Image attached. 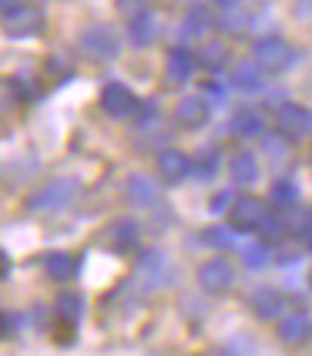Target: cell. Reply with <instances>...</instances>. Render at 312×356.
<instances>
[{
	"label": "cell",
	"instance_id": "cell-14",
	"mask_svg": "<svg viewBox=\"0 0 312 356\" xmlns=\"http://www.w3.org/2000/svg\"><path fill=\"white\" fill-rule=\"evenodd\" d=\"M175 121L181 128H202L208 121V101L202 95H185L175 104Z\"/></svg>",
	"mask_w": 312,
	"mask_h": 356
},
{
	"label": "cell",
	"instance_id": "cell-35",
	"mask_svg": "<svg viewBox=\"0 0 312 356\" xmlns=\"http://www.w3.org/2000/svg\"><path fill=\"white\" fill-rule=\"evenodd\" d=\"M7 273H10V259H7V252L0 249V279H7Z\"/></svg>",
	"mask_w": 312,
	"mask_h": 356
},
{
	"label": "cell",
	"instance_id": "cell-5",
	"mask_svg": "<svg viewBox=\"0 0 312 356\" xmlns=\"http://www.w3.org/2000/svg\"><path fill=\"white\" fill-rule=\"evenodd\" d=\"M269 216V205L255 195H238L229 205V229L232 232H258L262 218Z\"/></svg>",
	"mask_w": 312,
	"mask_h": 356
},
{
	"label": "cell",
	"instance_id": "cell-13",
	"mask_svg": "<svg viewBox=\"0 0 312 356\" xmlns=\"http://www.w3.org/2000/svg\"><path fill=\"white\" fill-rule=\"evenodd\" d=\"M195 67H198V60L188 47H172L165 54V78L172 81V84H185V81L195 74Z\"/></svg>",
	"mask_w": 312,
	"mask_h": 356
},
{
	"label": "cell",
	"instance_id": "cell-29",
	"mask_svg": "<svg viewBox=\"0 0 312 356\" xmlns=\"http://www.w3.org/2000/svg\"><path fill=\"white\" fill-rule=\"evenodd\" d=\"M258 232L269 238V242H279V238L286 236V222H282L279 216H265L262 218V225H258Z\"/></svg>",
	"mask_w": 312,
	"mask_h": 356
},
{
	"label": "cell",
	"instance_id": "cell-23",
	"mask_svg": "<svg viewBox=\"0 0 312 356\" xmlns=\"http://www.w3.org/2000/svg\"><path fill=\"white\" fill-rule=\"evenodd\" d=\"M269 198H272V205L279 212L299 209V188H295V181H289V178H279L272 185V192H269Z\"/></svg>",
	"mask_w": 312,
	"mask_h": 356
},
{
	"label": "cell",
	"instance_id": "cell-30",
	"mask_svg": "<svg viewBox=\"0 0 312 356\" xmlns=\"http://www.w3.org/2000/svg\"><path fill=\"white\" fill-rule=\"evenodd\" d=\"M242 259H245V266L258 269V266H265V262H269V252H265V245H249V249L242 252Z\"/></svg>",
	"mask_w": 312,
	"mask_h": 356
},
{
	"label": "cell",
	"instance_id": "cell-21",
	"mask_svg": "<svg viewBox=\"0 0 312 356\" xmlns=\"http://www.w3.org/2000/svg\"><path fill=\"white\" fill-rule=\"evenodd\" d=\"M24 104V88L14 78H0V118L17 115V108Z\"/></svg>",
	"mask_w": 312,
	"mask_h": 356
},
{
	"label": "cell",
	"instance_id": "cell-25",
	"mask_svg": "<svg viewBox=\"0 0 312 356\" xmlns=\"http://www.w3.org/2000/svg\"><path fill=\"white\" fill-rule=\"evenodd\" d=\"M58 316L67 330L78 326V319H81V296L78 293H64V296L58 299Z\"/></svg>",
	"mask_w": 312,
	"mask_h": 356
},
{
	"label": "cell",
	"instance_id": "cell-9",
	"mask_svg": "<svg viewBox=\"0 0 312 356\" xmlns=\"http://www.w3.org/2000/svg\"><path fill=\"white\" fill-rule=\"evenodd\" d=\"M3 20V31H7V38L14 40H24V38H34V34H40V27H44V14H40V7H34V3H20L14 14H7Z\"/></svg>",
	"mask_w": 312,
	"mask_h": 356
},
{
	"label": "cell",
	"instance_id": "cell-8",
	"mask_svg": "<svg viewBox=\"0 0 312 356\" xmlns=\"http://www.w3.org/2000/svg\"><path fill=\"white\" fill-rule=\"evenodd\" d=\"M195 279L208 296H225V293L235 286V269L225 262V259H208V262L198 266Z\"/></svg>",
	"mask_w": 312,
	"mask_h": 356
},
{
	"label": "cell",
	"instance_id": "cell-18",
	"mask_svg": "<svg viewBox=\"0 0 312 356\" xmlns=\"http://www.w3.org/2000/svg\"><path fill=\"white\" fill-rule=\"evenodd\" d=\"M229 172H232L235 185H252V181H258V159L252 152H238L229 161Z\"/></svg>",
	"mask_w": 312,
	"mask_h": 356
},
{
	"label": "cell",
	"instance_id": "cell-24",
	"mask_svg": "<svg viewBox=\"0 0 312 356\" xmlns=\"http://www.w3.org/2000/svg\"><path fill=\"white\" fill-rule=\"evenodd\" d=\"M262 128H265V121L258 111H238L232 118V131L238 138H255V135H262Z\"/></svg>",
	"mask_w": 312,
	"mask_h": 356
},
{
	"label": "cell",
	"instance_id": "cell-28",
	"mask_svg": "<svg viewBox=\"0 0 312 356\" xmlns=\"http://www.w3.org/2000/svg\"><path fill=\"white\" fill-rule=\"evenodd\" d=\"M245 27H249L245 10H238V7H225L222 10V31H245Z\"/></svg>",
	"mask_w": 312,
	"mask_h": 356
},
{
	"label": "cell",
	"instance_id": "cell-22",
	"mask_svg": "<svg viewBox=\"0 0 312 356\" xmlns=\"http://www.w3.org/2000/svg\"><path fill=\"white\" fill-rule=\"evenodd\" d=\"M195 60L202 64V67H212V71H218L222 64H229V44H225V40L208 38L205 44H202V51L195 54Z\"/></svg>",
	"mask_w": 312,
	"mask_h": 356
},
{
	"label": "cell",
	"instance_id": "cell-27",
	"mask_svg": "<svg viewBox=\"0 0 312 356\" xmlns=\"http://www.w3.org/2000/svg\"><path fill=\"white\" fill-rule=\"evenodd\" d=\"M115 10L124 20H135V17H141V14L151 10V0H115Z\"/></svg>",
	"mask_w": 312,
	"mask_h": 356
},
{
	"label": "cell",
	"instance_id": "cell-32",
	"mask_svg": "<svg viewBox=\"0 0 312 356\" xmlns=\"http://www.w3.org/2000/svg\"><path fill=\"white\" fill-rule=\"evenodd\" d=\"M229 205H232V192H229V188L212 198V212H229Z\"/></svg>",
	"mask_w": 312,
	"mask_h": 356
},
{
	"label": "cell",
	"instance_id": "cell-33",
	"mask_svg": "<svg viewBox=\"0 0 312 356\" xmlns=\"http://www.w3.org/2000/svg\"><path fill=\"white\" fill-rule=\"evenodd\" d=\"M202 91H205L208 98H215V101H222V98H225V91H222V84H215V81H205V84H202Z\"/></svg>",
	"mask_w": 312,
	"mask_h": 356
},
{
	"label": "cell",
	"instance_id": "cell-38",
	"mask_svg": "<svg viewBox=\"0 0 312 356\" xmlns=\"http://www.w3.org/2000/svg\"><path fill=\"white\" fill-rule=\"evenodd\" d=\"M309 289H312V273H309Z\"/></svg>",
	"mask_w": 312,
	"mask_h": 356
},
{
	"label": "cell",
	"instance_id": "cell-16",
	"mask_svg": "<svg viewBox=\"0 0 312 356\" xmlns=\"http://www.w3.org/2000/svg\"><path fill=\"white\" fill-rule=\"evenodd\" d=\"M232 84H235V91L258 95V91H265V71L258 64H238L232 71Z\"/></svg>",
	"mask_w": 312,
	"mask_h": 356
},
{
	"label": "cell",
	"instance_id": "cell-31",
	"mask_svg": "<svg viewBox=\"0 0 312 356\" xmlns=\"http://www.w3.org/2000/svg\"><path fill=\"white\" fill-rule=\"evenodd\" d=\"M293 17L299 20V24L312 27V0H295L293 3Z\"/></svg>",
	"mask_w": 312,
	"mask_h": 356
},
{
	"label": "cell",
	"instance_id": "cell-17",
	"mask_svg": "<svg viewBox=\"0 0 312 356\" xmlns=\"http://www.w3.org/2000/svg\"><path fill=\"white\" fill-rule=\"evenodd\" d=\"M44 273H47V279H54V282H67V279H74V273H78V259L71 256V252H47V259H44Z\"/></svg>",
	"mask_w": 312,
	"mask_h": 356
},
{
	"label": "cell",
	"instance_id": "cell-34",
	"mask_svg": "<svg viewBox=\"0 0 312 356\" xmlns=\"http://www.w3.org/2000/svg\"><path fill=\"white\" fill-rule=\"evenodd\" d=\"M24 0H0V17H7V14H14Z\"/></svg>",
	"mask_w": 312,
	"mask_h": 356
},
{
	"label": "cell",
	"instance_id": "cell-10",
	"mask_svg": "<svg viewBox=\"0 0 312 356\" xmlns=\"http://www.w3.org/2000/svg\"><path fill=\"white\" fill-rule=\"evenodd\" d=\"M249 306H252V313L258 319H279L286 316V309H289V299L282 296L279 289H272V286H262V289H255L252 296H249Z\"/></svg>",
	"mask_w": 312,
	"mask_h": 356
},
{
	"label": "cell",
	"instance_id": "cell-6",
	"mask_svg": "<svg viewBox=\"0 0 312 356\" xmlns=\"http://www.w3.org/2000/svg\"><path fill=\"white\" fill-rule=\"evenodd\" d=\"M275 128H279V135H282L286 141L302 138V135H309L312 131V111L306 108V104L286 101V104L275 108Z\"/></svg>",
	"mask_w": 312,
	"mask_h": 356
},
{
	"label": "cell",
	"instance_id": "cell-11",
	"mask_svg": "<svg viewBox=\"0 0 312 356\" xmlns=\"http://www.w3.org/2000/svg\"><path fill=\"white\" fill-rule=\"evenodd\" d=\"M158 175H161L165 185H181L185 178L192 175V159L185 152H178V148H165L158 155Z\"/></svg>",
	"mask_w": 312,
	"mask_h": 356
},
{
	"label": "cell",
	"instance_id": "cell-3",
	"mask_svg": "<svg viewBox=\"0 0 312 356\" xmlns=\"http://www.w3.org/2000/svg\"><path fill=\"white\" fill-rule=\"evenodd\" d=\"M138 108H141V101H138V95L128 88V84H121V81H108V84L101 88V111H104L108 118L135 121Z\"/></svg>",
	"mask_w": 312,
	"mask_h": 356
},
{
	"label": "cell",
	"instance_id": "cell-20",
	"mask_svg": "<svg viewBox=\"0 0 312 356\" xmlns=\"http://www.w3.org/2000/svg\"><path fill=\"white\" fill-rule=\"evenodd\" d=\"M208 31H212V14H208L205 3H195V7L185 14L181 34H185V38H208Z\"/></svg>",
	"mask_w": 312,
	"mask_h": 356
},
{
	"label": "cell",
	"instance_id": "cell-15",
	"mask_svg": "<svg viewBox=\"0 0 312 356\" xmlns=\"http://www.w3.org/2000/svg\"><path fill=\"white\" fill-rule=\"evenodd\" d=\"M124 195H128V202L131 205H138V209H151L158 202V188L151 178L145 175H131L128 178V185H124Z\"/></svg>",
	"mask_w": 312,
	"mask_h": 356
},
{
	"label": "cell",
	"instance_id": "cell-37",
	"mask_svg": "<svg viewBox=\"0 0 312 356\" xmlns=\"http://www.w3.org/2000/svg\"><path fill=\"white\" fill-rule=\"evenodd\" d=\"M255 3H269V0H255Z\"/></svg>",
	"mask_w": 312,
	"mask_h": 356
},
{
	"label": "cell",
	"instance_id": "cell-36",
	"mask_svg": "<svg viewBox=\"0 0 312 356\" xmlns=\"http://www.w3.org/2000/svg\"><path fill=\"white\" fill-rule=\"evenodd\" d=\"M215 7H222V10H225V7H235V3H238V0H212Z\"/></svg>",
	"mask_w": 312,
	"mask_h": 356
},
{
	"label": "cell",
	"instance_id": "cell-26",
	"mask_svg": "<svg viewBox=\"0 0 312 356\" xmlns=\"http://www.w3.org/2000/svg\"><path fill=\"white\" fill-rule=\"evenodd\" d=\"M218 161H222L218 148H205L198 159H192V172H195L198 178H212L215 172H218Z\"/></svg>",
	"mask_w": 312,
	"mask_h": 356
},
{
	"label": "cell",
	"instance_id": "cell-19",
	"mask_svg": "<svg viewBox=\"0 0 312 356\" xmlns=\"http://www.w3.org/2000/svg\"><path fill=\"white\" fill-rule=\"evenodd\" d=\"M155 34H158V20L151 10L135 20H128V40H131L135 47H148V44L155 40Z\"/></svg>",
	"mask_w": 312,
	"mask_h": 356
},
{
	"label": "cell",
	"instance_id": "cell-1",
	"mask_svg": "<svg viewBox=\"0 0 312 356\" xmlns=\"http://www.w3.org/2000/svg\"><path fill=\"white\" fill-rule=\"evenodd\" d=\"M252 64H258L265 74H286L295 64V47L279 34L258 38L252 44Z\"/></svg>",
	"mask_w": 312,
	"mask_h": 356
},
{
	"label": "cell",
	"instance_id": "cell-2",
	"mask_svg": "<svg viewBox=\"0 0 312 356\" xmlns=\"http://www.w3.org/2000/svg\"><path fill=\"white\" fill-rule=\"evenodd\" d=\"M78 47L81 54L88 60H95V64H108V60L117 58V51H121V38H117L115 27H108V24H91V27H84L78 38Z\"/></svg>",
	"mask_w": 312,
	"mask_h": 356
},
{
	"label": "cell",
	"instance_id": "cell-12",
	"mask_svg": "<svg viewBox=\"0 0 312 356\" xmlns=\"http://www.w3.org/2000/svg\"><path fill=\"white\" fill-rule=\"evenodd\" d=\"M275 337H279V343H286V346H302L312 337V319L306 313H286V316H279Z\"/></svg>",
	"mask_w": 312,
	"mask_h": 356
},
{
	"label": "cell",
	"instance_id": "cell-4",
	"mask_svg": "<svg viewBox=\"0 0 312 356\" xmlns=\"http://www.w3.org/2000/svg\"><path fill=\"white\" fill-rule=\"evenodd\" d=\"M78 181H71V178H58V181H51V185H44L38 188L34 195L27 198V209L31 212H60V209H67L74 198H78Z\"/></svg>",
	"mask_w": 312,
	"mask_h": 356
},
{
	"label": "cell",
	"instance_id": "cell-7",
	"mask_svg": "<svg viewBox=\"0 0 312 356\" xmlns=\"http://www.w3.org/2000/svg\"><path fill=\"white\" fill-rule=\"evenodd\" d=\"M138 242H141V225H138L135 218H115V222L101 232V245H104V249H111L115 256H128V252H135Z\"/></svg>",
	"mask_w": 312,
	"mask_h": 356
}]
</instances>
